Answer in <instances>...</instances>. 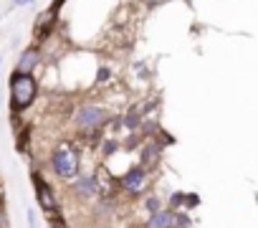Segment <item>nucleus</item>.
Returning a JSON list of instances; mask_svg holds the SVG:
<instances>
[{
  "instance_id": "obj_1",
  "label": "nucleus",
  "mask_w": 258,
  "mask_h": 228,
  "mask_svg": "<svg viewBox=\"0 0 258 228\" xmlns=\"http://www.w3.org/2000/svg\"><path fill=\"white\" fill-rule=\"evenodd\" d=\"M11 96H13L11 99L13 101V109H26L33 101V96H36V81H33V76L16 71L13 79H11Z\"/></svg>"
},
{
  "instance_id": "obj_2",
  "label": "nucleus",
  "mask_w": 258,
  "mask_h": 228,
  "mask_svg": "<svg viewBox=\"0 0 258 228\" xmlns=\"http://www.w3.org/2000/svg\"><path fill=\"white\" fill-rule=\"evenodd\" d=\"M53 170H56L61 178H66V180L76 175V170H79V152H76L74 145L61 142V145L56 147V152H53Z\"/></svg>"
},
{
  "instance_id": "obj_3",
  "label": "nucleus",
  "mask_w": 258,
  "mask_h": 228,
  "mask_svg": "<svg viewBox=\"0 0 258 228\" xmlns=\"http://www.w3.org/2000/svg\"><path fill=\"white\" fill-rule=\"evenodd\" d=\"M101 120H104V111L99 106H84V109H79V117H76L81 130H91V127L101 125Z\"/></svg>"
},
{
  "instance_id": "obj_4",
  "label": "nucleus",
  "mask_w": 258,
  "mask_h": 228,
  "mask_svg": "<svg viewBox=\"0 0 258 228\" xmlns=\"http://www.w3.org/2000/svg\"><path fill=\"white\" fill-rule=\"evenodd\" d=\"M36 193H38V200H41V208L43 210H56V200H53V193H51V188L41 180V175H36Z\"/></svg>"
},
{
  "instance_id": "obj_5",
  "label": "nucleus",
  "mask_w": 258,
  "mask_h": 228,
  "mask_svg": "<svg viewBox=\"0 0 258 228\" xmlns=\"http://www.w3.org/2000/svg\"><path fill=\"white\" fill-rule=\"evenodd\" d=\"M121 185L129 190V193H140L145 188V173L142 170H132V173H126L121 178Z\"/></svg>"
},
{
  "instance_id": "obj_6",
  "label": "nucleus",
  "mask_w": 258,
  "mask_h": 228,
  "mask_svg": "<svg viewBox=\"0 0 258 228\" xmlns=\"http://www.w3.org/2000/svg\"><path fill=\"white\" fill-rule=\"evenodd\" d=\"M36 64H38V51H36V48H28V51L21 56L16 71H21V74H31V69H33Z\"/></svg>"
},
{
  "instance_id": "obj_7",
  "label": "nucleus",
  "mask_w": 258,
  "mask_h": 228,
  "mask_svg": "<svg viewBox=\"0 0 258 228\" xmlns=\"http://www.w3.org/2000/svg\"><path fill=\"white\" fill-rule=\"evenodd\" d=\"M177 223H180V220H177V215H172V213H155L152 220H150L152 228H172V225H177Z\"/></svg>"
},
{
  "instance_id": "obj_8",
  "label": "nucleus",
  "mask_w": 258,
  "mask_h": 228,
  "mask_svg": "<svg viewBox=\"0 0 258 228\" xmlns=\"http://www.w3.org/2000/svg\"><path fill=\"white\" fill-rule=\"evenodd\" d=\"M51 26H53V11L41 13V18L36 23V38H46V33L51 31Z\"/></svg>"
},
{
  "instance_id": "obj_9",
  "label": "nucleus",
  "mask_w": 258,
  "mask_h": 228,
  "mask_svg": "<svg viewBox=\"0 0 258 228\" xmlns=\"http://www.w3.org/2000/svg\"><path fill=\"white\" fill-rule=\"evenodd\" d=\"M155 152H157L155 147H147L145 150V162H155Z\"/></svg>"
},
{
  "instance_id": "obj_10",
  "label": "nucleus",
  "mask_w": 258,
  "mask_h": 228,
  "mask_svg": "<svg viewBox=\"0 0 258 228\" xmlns=\"http://www.w3.org/2000/svg\"><path fill=\"white\" fill-rule=\"evenodd\" d=\"M106 79H109V69H101L99 71V81H106Z\"/></svg>"
},
{
  "instance_id": "obj_11",
  "label": "nucleus",
  "mask_w": 258,
  "mask_h": 228,
  "mask_svg": "<svg viewBox=\"0 0 258 228\" xmlns=\"http://www.w3.org/2000/svg\"><path fill=\"white\" fill-rule=\"evenodd\" d=\"M0 228H6V215H3V208H0Z\"/></svg>"
},
{
  "instance_id": "obj_12",
  "label": "nucleus",
  "mask_w": 258,
  "mask_h": 228,
  "mask_svg": "<svg viewBox=\"0 0 258 228\" xmlns=\"http://www.w3.org/2000/svg\"><path fill=\"white\" fill-rule=\"evenodd\" d=\"M16 6H26V3H33V0H13Z\"/></svg>"
},
{
  "instance_id": "obj_13",
  "label": "nucleus",
  "mask_w": 258,
  "mask_h": 228,
  "mask_svg": "<svg viewBox=\"0 0 258 228\" xmlns=\"http://www.w3.org/2000/svg\"><path fill=\"white\" fill-rule=\"evenodd\" d=\"M61 3H63V0H53V8H58Z\"/></svg>"
}]
</instances>
